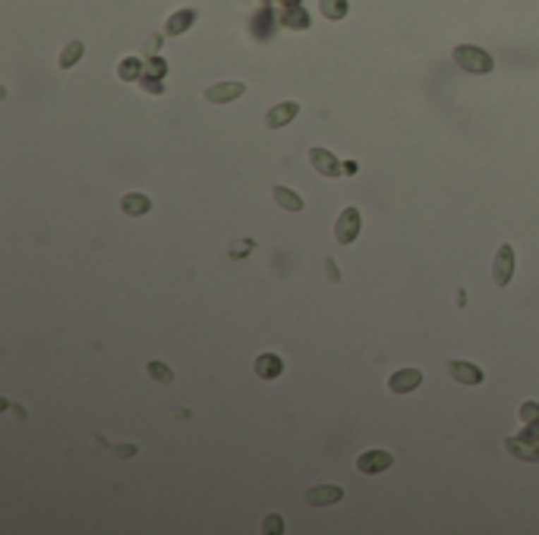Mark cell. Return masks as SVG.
<instances>
[{"label":"cell","instance_id":"obj_22","mask_svg":"<svg viewBox=\"0 0 539 535\" xmlns=\"http://www.w3.org/2000/svg\"><path fill=\"white\" fill-rule=\"evenodd\" d=\"M521 422H523V425L539 422V403L530 400V403H523V406H521Z\"/></svg>","mask_w":539,"mask_h":535},{"label":"cell","instance_id":"obj_11","mask_svg":"<svg viewBox=\"0 0 539 535\" xmlns=\"http://www.w3.org/2000/svg\"><path fill=\"white\" fill-rule=\"evenodd\" d=\"M253 371L262 378V381H274V378L284 371V362H281L274 353H262L259 359L253 362Z\"/></svg>","mask_w":539,"mask_h":535},{"label":"cell","instance_id":"obj_16","mask_svg":"<svg viewBox=\"0 0 539 535\" xmlns=\"http://www.w3.org/2000/svg\"><path fill=\"white\" fill-rule=\"evenodd\" d=\"M83 54H85V44L83 42H70L60 51V57H57V66L60 70H70V66H76L79 60H83Z\"/></svg>","mask_w":539,"mask_h":535},{"label":"cell","instance_id":"obj_1","mask_svg":"<svg viewBox=\"0 0 539 535\" xmlns=\"http://www.w3.org/2000/svg\"><path fill=\"white\" fill-rule=\"evenodd\" d=\"M454 63L461 66V70H467V73H476V76H486V73L495 70V60L489 57L483 47H473V44H461V47H454Z\"/></svg>","mask_w":539,"mask_h":535},{"label":"cell","instance_id":"obj_25","mask_svg":"<svg viewBox=\"0 0 539 535\" xmlns=\"http://www.w3.org/2000/svg\"><path fill=\"white\" fill-rule=\"evenodd\" d=\"M325 274H328V281H332V283H338V281H341V274H338V265H334V259H325Z\"/></svg>","mask_w":539,"mask_h":535},{"label":"cell","instance_id":"obj_5","mask_svg":"<svg viewBox=\"0 0 539 535\" xmlns=\"http://www.w3.org/2000/svg\"><path fill=\"white\" fill-rule=\"evenodd\" d=\"M309 164L328 180H334V177H341L344 173V164L334 158L332 152H325V148H309Z\"/></svg>","mask_w":539,"mask_h":535},{"label":"cell","instance_id":"obj_8","mask_svg":"<svg viewBox=\"0 0 539 535\" xmlns=\"http://www.w3.org/2000/svg\"><path fill=\"white\" fill-rule=\"evenodd\" d=\"M341 498H344V491L338 488V485H315V488H309L306 494H303V500H306L309 507H328V504H338Z\"/></svg>","mask_w":539,"mask_h":535},{"label":"cell","instance_id":"obj_4","mask_svg":"<svg viewBox=\"0 0 539 535\" xmlns=\"http://www.w3.org/2000/svg\"><path fill=\"white\" fill-rule=\"evenodd\" d=\"M392 463H394V457L388 450H366V453L356 457V469H360L363 476H379V472L392 469Z\"/></svg>","mask_w":539,"mask_h":535},{"label":"cell","instance_id":"obj_27","mask_svg":"<svg viewBox=\"0 0 539 535\" xmlns=\"http://www.w3.org/2000/svg\"><path fill=\"white\" fill-rule=\"evenodd\" d=\"M521 438H527V441H533V444H539V422H530V425H527V431H523Z\"/></svg>","mask_w":539,"mask_h":535},{"label":"cell","instance_id":"obj_20","mask_svg":"<svg viewBox=\"0 0 539 535\" xmlns=\"http://www.w3.org/2000/svg\"><path fill=\"white\" fill-rule=\"evenodd\" d=\"M284 532V517L281 513H268L265 523H262V535H281Z\"/></svg>","mask_w":539,"mask_h":535},{"label":"cell","instance_id":"obj_3","mask_svg":"<svg viewBox=\"0 0 539 535\" xmlns=\"http://www.w3.org/2000/svg\"><path fill=\"white\" fill-rule=\"evenodd\" d=\"M356 236H360V211L350 205V208H344L338 223H334V240H338L341 246H350Z\"/></svg>","mask_w":539,"mask_h":535},{"label":"cell","instance_id":"obj_14","mask_svg":"<svg viewBox=\"0 0 539 535\" xmlns=\"http://www.w3.org/2000/svg\"><path fill=\"white\" fill-rule=\"evenodd\" d=\"M272 199H274V205H281L284 211H303V199L293 192V189H287V186H274L272 189Z\"/></svg>","mask_w":539,"mask_h":535},{"label":"cell","instance_id":"obj_2","mask_svg":"<svg viewBox=\"0 0 539 535\" xmlns=\"http://www.w3.org/2000/svg\"><path fill=\"white\" fill-rule=\"evenodd\" d=\"M511 277H514V249H511V242H504V246H498L495 262H492V281H495V287L504 290Z\"/></svg>","mask_w":539,"mask_h":535},{"label":"cell","instance_id":"obj_12","mask_svg":"<svg viewBox=\"0 0 539 535\" xmlns=\"http://www.w3.org/2000/svg\"><path fill=\"white\" fill-rule=\"evenodd\" d=\"M120 208H123L126 218H143V214L152 211V199L143 192H126L123 199H120Z\"/></svg>","mask_w":539,"mask_h":535},{"label":"cell","instance_id":"obj_29","mask_svg":"<svg viewBox=\"0 0 539 535\" xmlns=\"http://www.w3.org/2000/svg\"><path fill=\"white\" fill-rule=\"evenodd\" d=\"M4 410H10L13 416H19V419H25V410L23 406H16V403H10V400H4Z\"/></svg>","mask_w":539,"mask_h":535},{"label":"cell","instance_id":"obj_15","mask_svg":"<svg viewBox=\"0 0 539 535\" xmlns=\"http://www.w3.org/2000/svg\"><path fill=\"white\" fill-rule=\"evenodd\" d=\"M193 23H196V10H177L171 19H167L164 32H167V35H183Z\"/></svg>","mask_w":539,"mask_h":535},{"label":"cell","instance_id":"obj_7","mask_svg":"<svg viewBox=\"0 0 539 535\" xmlns=\"http://www.w3.org/2000/svg\"><path fill=\"white\" fill-rule=\"evenodd\" d=\"M243 92H246L243 82H218V85L202 92V98H205L208 104H227V101H237Z\"/></svg>","mask_w":539,"mask_h":535},{"label":"cell","instance_id":"obj_26","mask_svg":"<svg viewBox=\"0 0 539 535\" xmlns=\"http://www.w3.org/2000/svg\"><path fill=\"white\" fill-rule=\"evenodd\" d=\"M143 85H145V92H148V94H161V79L145 76V79H143Z\"/></svg>","mask_w":539,"mask_h":535},{"label":"cell","instance_id":"obj_23","mask_svg":"<svg viewBox=\"0 0 539 535\" xmlns=\"http://www.w3.org/2000/svg\"><path fill=\"white\" fill-rule=\"evenodd\" d=\"M287 25H291V29H306V25H309V19H306V10H293L291 13V16H287Z\"/></svg>","mask_w":539,"mask_h":535},{"label":"cell","instance_id":"obj_17","mask_svg":"<svg viewBox=\"0 0 539 535\" xmlns=\"http://www.w3.org/2000/svg\"><path fill=\"white\" fill-rule=\"evenodd\" d=\"M117 76L123 79V82H136V79L143 76V63H139L136 57H123L117 63Z\"/></svg>","mask_w":539,"mask_h":535},{"label":"cell","instance_id":"obj_6","mask_svg":"<svg viewBox=\"0 0 539 535\" xmlns=\"http://www.w3.org/2000/svg\"><path fill=\"white\" fill-rule=\"evenodd\" d=\"M423 384V371L420 369H397L392 378H388V391L392 394H410Z\"/></svg>","mask_w":539,"mask_h":535},{"label":"cell","instance_id":"obj_21","mask_svg":"<svg viewBox=\"0 0 539 535\" xmlns=\"http://www.w3.org/2000/svg\"><path fill=\"white\" fill-rule=\"evenodd\" d=\"M95 441H98L101 447H111L117 457H136V444H107L104 438H95Z\"/></svg>","mask_w":539,"mask_h":535},{"label":"cell","instance_id":"obj_10","mask_svg":"<svg viewBox=\"0 0 539 535\" xmlns=\"http://www.w3.org/2000/svg\"><path fill=\"white\" fill-rule=\"evenodd\" d=\"M300 113V104L296 101H284V104H278V107H272V111L265 113V126L268 130H278V126H287L291 120Z\"/></svg>","mask_w":539,"mask_h":535},{"label":"cell","instance_id":"obj_9","mask_svg":"<svg viewBox=\"0 0 539 535\" xmlns=\"http://www.w3.org/2000/svg\"><path fill=\"white\" fill-rule=\"evenodd\" d=\"M448 371H451V378H454V381H461V384H483V378H486L480 365L461 362V359H451V362H448Z\"/></svg>","mask_w":539,"mask_h":535},{"label":"cell","instance_id":"obj_13","mask_svg":"<svg viewBox=\"0 0 539 535\" xmlns=\"http://www.w3.org/2000/svg\"><path fill=\"white\" fill-rule=\"evenodd\" d=\"M504 450L514 453L517 460H530V463H539V444L527 441V438H508V441H504Z\"/></svg>","mask_w":539,"mask_h":535},{"label":"cell","instance_id":"obj_18","mask_svg":"<svg viewBox=\"0 0 539 535\" xmlns=\"http://www.w3.org/2000/svg\"><path fill=\"white\" fill-rule=\"evenodd\" d=\"M319 10L325 19H332V23H341L344 16H347V0H319Z\"/></svg>","mask_w":539,"mask_h":535},{"label":"cell","instance_id":"obj_19","mask_svg":"<svg viewBox=\"0 0 539 535\" xmlns=\"http://www.w3.org/2000/svg\"><path fill=\"white\" fill-rule=\"evenodd\" d=\"M145 371H148V378H155V381H161V384H171L174 381V371L167 369L164 362H158V359H152V362L145 365Z\"/></svg>","mask_w":539,"mask_h":535},{"label":"cell","instance_id":"obj_24","mask_svg":"<svg viewBox=\"0 0 539 535\" xmlns=\"http://www.w3.org/2000/svg\"><path fill=\"white\" fill-rule=\"evenodd\" d=\"M148 73H152L155 79H161V76H164V73H167V63H164V60H161V57H155L152 63H148Z\"/></svg>","mask_w":539,"mask_h":535},{"label":"cell","instance_id":"obj_28","mask_svg":"<svg viewBox=\"0 0 539 535\" xmlns=\"http://www.w3.org/2000/svg\"><path fill=\"white\" fill-rule=\"evenodd\" d=\"M158 51H161V35H152V38L145 42V54L152 57V54H158Z\"/></svg>","mask_w":539,"mask_h":535},{"label":"cell","instance_id":"obj_30","mask_svg":"<svg viewBox=\"0 0 539 535\" xmlns=\"http://www.w3.org/2000/svg\"><path fill=\"white\" fill-rule=\"evenodd\" d=\"M356 171H360V164H356V161H347V164H344V173H347V177H353Z\"/></svg>","mask_w":539,"mask_h":535}]
</instances>
